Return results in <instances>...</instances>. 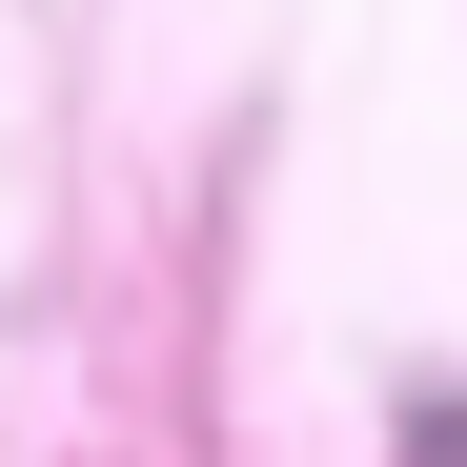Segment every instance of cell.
Listing matches in <instances>:
<instances>
[{
    "label": "cell",
    "mask_w": 467,
    "mask_h": 467,
    "mask_svg": "<svg viewBox=\"0 0 467 467\" xmlns=\"http://www.w3.org/2000/svg\"><path fill=\"white\" fill-rule=\"evenodd\" d=\"M407 467H467V407H427V447H407Z\"/></svg>",
    "instance_id": "obj_1"
}]
</instances>
